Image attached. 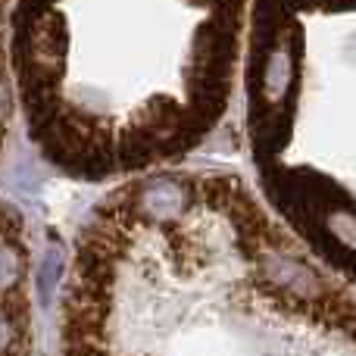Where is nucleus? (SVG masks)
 <instances>
[{
  "label": "nucleus",
  "instance_id": "1",
  "mask_svg": "<svg viewBox=\"0 0 356 356\" xmlns=\"http://www.w3.org/2000/svg\"><path fill=\"white\" fill-rule=\"evenodd\" d=\"M250 0H13L10 79L54 166L104 178L191 150L244 66Z\"/></svg>",
  "mask_w": 356,
  "mask_h": 356
},
{
  "label": "nucleus",
  "instance_id": "4",
  "mask_svg": "<svg viewBox=\"0 0 356 356\" xmlns=\"http://www.w3.org/2000/svg\"><path fill=\"white\" fill-rule=\"evenodd\" d=\"M16 325H19V322L13 319L3 307H0V353L10 350V344L16 341Z\"/></svg>",
  "mask_w": 356,
  "mask_h": 356
},
{
  "label": "nucleus",
  "instance_id": "2",
  "mask_svg": "<svg viewBox=\"0 0 356 356\" xmlns=\"http://www.w3.org/2000/svg\"><path fill=\"white\" fill-rule=\"evenodd\" d=\"M25 269L22 250H19V238H0V297L10 294L19 284Z\"/></svg>",
  "mask_w": 356,
  "mask_h": 356
},
{
  "label": "nucleus",
  "instance_id": "3",
  "mask_svg": "<svg viewBox=\"0 0 356 356\" xmlns=\"http://www.w3.org/2000/svg\"><path fill=\"white\" fill-rule=\"evenodd\" d=\"M63 263H66V257H63V247H56V244L50 247V250L44 253V259H41V269H38V291H41V303H44V307H50L54 294L60 291Z\"/></svg>",
  "mask_w": 356,
  "mask_h": 356
}]
</instances>
